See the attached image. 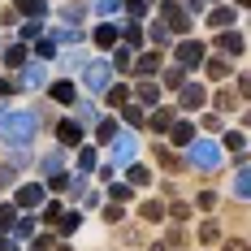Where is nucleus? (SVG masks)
<instances>
[{
  "instance_id": "f257e3e1",
  "label": "nucleus",
  "mask_w": 251,
  "mask_h": 251,
  "mask_svg": "<svg viewBox=\"0 0 251 251\" xmlns=\"http://www.w3.org/2000/svg\"><path fill=\"white\" fill-rule=\"evenodd\" d=\"M39 134V117L26 113V108H13V113H0V143L9 148H30Z\"/></svg>"
},
{
  "instance_id": "f03ea898",
  "label": "nucleus",
  "mask_w": 251,
  "mask_h": 251,
  "mask_svg": "<svg viewBox=\"0 0 251 251\" xmlns=\"http://www.w3.org/2000/svg\"><path fill=\"white\" fill-rule=\"evenodd\" d=\"M186 165L200 169V174H212V169L226 165V148H221L217 139H191V143H186Z\"/></svg>"
},
{
  "instance_id": "7ed1b4c3",
  "label": "nucleus",
  "mask_w": 251,
  "mask_h": 251,
  "mask_svg": "<svg viewBox=\"0 0 251 251\" xmlns=\"http://www.w3.org/2000/svg\"><path fill=\"white\" fill-rule=\"evenodd\" d=\"M113 74H117V70H113V61H108V56H100V61H87V65H82V87H87L91 96H104V91L117 82Z\"/></svg>"
},
{
  "instance_id": "20e7f679",
  "label": "nucleus",
  "mask_w": 251,
  "mask_h": 251,
  "mask_svg": "<svg viewBox=\"0 0 251 251\" xmlns=\"http://www.w3.org/2000/svg\"><path fill=\"white\" fill-rule=\"evenodd\" d=\"M156 4H160V18L169 22V30H174V35H186V30H191V13H186L177 0H156Z\"/></svg>"
},
{
  "instance_id": "39448f33",
  "label": "nucleus",
  "mask_w": 251,
  "mask_h": 251,
  "mask_svg": "<svg viewBox=\"0 0 251 251\" xmlns=\"http://www.w3.org/2000/svg\"><path fill=\"white\" fill-rule=\"evenodd\" d=\"M44 200H48V186H44V182H22V186H18V195H13V203H18L22 212L44 208Z\"/></svg>"
},
{
  "instance_id": "423d86ee",
  "label": "nucleus",
  "mask_w": 251,
  "mask_h": 251,
  "mask_svg": "<svg viewBox=\"0 0 251 251\" xmlns=\"http://www.w3.org/2000/svg\"><path fill=\"white\" fill-rule=\"evenodd\" d=\"M203 56H208V48H203L200 39H182L174 48V61L182 65V70H195V65H203Z\"/></svg>"
},
{
  "instance_id": "0eeeda50",
  "label": "nucleus",
  "mask_w": 251,
  "mask_h": 251,
  "mask_svg": "<svg viewBox=\"0 0 251 251\" xmlns=\"http://www.w3.org/2000/svg\"><path fill=\"white\" fill-rule=\"evenodd\" d=\"M18 87H26V91H48V70H44V61H26L22 70H18Z\"/></svg>"
},
{
  "instance_id": "6e6552de",
  "label": "nucleus",
  "mask_w": 251,
  "mask_h": 251,
  "mask_svg": "<svg viewBox=\"0 0 251 251\" xmlns=\"http://www.w3.org/2000/svg\"><path fill=\"white\" fill-rule=\"evenodd\" d=\"M91 39H96V48L113 52L117 44H122V26H117V22H108V18H100V26L91 30Z\"/></svg>"
},
{
  "instance_id": "1a4fd4ad",
  "label": "nucleus",
  "mask_w": 251,
  "mask_h": 251,
  "mask_svg": "<svg viewBox=\"0 0 251 251\" xmlns=\"http://www.w3.org/2000/svg\"><path fill=\"white\" fill-rule=\"evenodd\" d=\"M56 139H61V148H82V126H78V117H61L56 122Z\"/></svg>"
},
{
  "instance_id": "9d476101",
  "label": "nucleus",
  "mask_w": 251,
  "mask_h": 251,
  "mask_svg": "<svg viewBox=\"0 0 251 251\" xmlns=\"http://www.w3.org/2000/svg\"><path fill=\"white\" fill-rule=\"evenodd\" d=\"M134 151H139V139H134L130 130H122V134L113 139V165H126V160H130Z\"/></svg>"
},
{
  "instance_id": "9b49d317",
  "label": "nucleus",
  "mask_w": 251,
  "mask_h": 251,
  "mask_svg": "<svg viewBox=\"0 0 251 251\" xmlns=\"http://www.w3.org/2000/svg\"><path fill=\"white\" fill-rule=\"evenodd\" d=\"M48 96L56 104H78V87H74V78H61V82H48Z\"/></svg>"
},
{
  "instance_id": "f8f14e48",
  "label": "nucleus",
  "mask_w": 251,
  "mask_h": 251,
  "mask_svg": "<svg viewBox=\"0 0 251 251\" xmlns=\"http://www.w3.org/2000/svg\"><path fill=\"white\" fill-rule=\"evenodd\" d=\"M177 104H182V108H203V104H208V91H203L200 82H186V87L177 91Z\"/></svg>"
},
{
  "instance_id": "ddd939ff",
  "label": "nucleus",
  "mask_w": 251,
  "mask_h": 251,
  "mask_svg": "<svg viewBox=\"0 0 251 251\" xmlns=\"http://www.w3.org/2000/svg\"><path fill=\"white\" fill-rule=\"evenodd\" d=\"M134 96H139L143 108H156V104H160V87H156L151 78H139V82H134Z\"/></svg>"
},
{
  "instance_id": "4468645a",
  "label": "nucleus",
  "mask_w": 251,
  "mask_h": 251,
  "mask_svg": "<svg viewBox=\"0 0 251 251\" xmlns=\"http://www.w3.org/2000/svg\"><path fill=\"white\" fill-rule=\"evenodd\" d=\"M217 48L226 52V56H243V48H247V39H243L238 30H221V39H217Z\"/></svg>"
},
{
  "instance_id": "2eb2a0df",
  "label": "nucleus",
  "mask_w": 251,
  "mask_h": 251,
  "mask_svg": "<svg viewBox=\"0 0 251 251\" xmlns=\"http://www.w3.org/2000/svg\"><path fill=\"white\" fill-rule=\"evenodd\" d=\"M160 65H165V56H160V52H139V61H134V70H139L143 78L160 74Z\"/></svg>"
},
{
  "instance_id": "dca6fc26",
  "label": "nucleus",
  "mask_w": 251,
  "mask_h": 251,
  "mask_svg": "<svg viewBox=\"0 0 251 251\" xmlns=\"http://www.w3.org/2000/svg\"><path fill=\"white\" fill-rule=\"evenodd\" d=\"M143 30H148V39L156 44V48H165V44L174 39V30H169V22H165V18H156V22H148Z\"/></svg>"
},
{
  "instance_id": "f3484780",
  "label": "nucleus",
  "mask_w": 251,
  "mask_h": 251,
  "mask_svg": "<svg viewBox=\"0 0 251 251\" xmlns=\"http://www.w3.org/2000/svg\"><path fill=\"white\" fill-rule=\"evenodd\" d=\"M174 122H177L174 108H160V104H156V108L148 113V126H151V130H160V134H169V126H174Z\"/></svg>"
},
{
  "instance_id": "a211bd4d",
  "label": "nucleus",
  "mask_w": 251,
  "mask_h": 251,
  "mask_svg": "<svg viewBox=\"0 0 251 251\" xmlns=\"http://www.w3.org/2000/svg\"><path fill=\"white\" fill-rule=\"evenodd\" d=\"M117 134H122V122L117 117H100L96 122V143H113Z\"/></svg>"
},
{
  "instance_id": "6ab92c4d",
  "label": "nucleus",
  "mask_w": 251,
  "mask_h": 251,
  "mask_svg": "<svg viewBox=\"0 0 251 251\" xmlns=\"http://www.w3.org/2000/svg\"><path fill=\"white\" fill-rule=\"evenodd\" d=\"M18 39H22V44H35V39H44V18H26V22L18 26Z\"/></svg>"
},
{
  "instance_id": "aec40b11",
  "label": "nucleus",
  "mask_w": 251,
  "mask_h": 251,
  "mask_svg": "<svg viewBox=\"0 0 251 251\" xmlns=\"http://www.w3.org/2000/svg\"><path fill=\"white\" fill-rule=\"evenodd\" d=\"M122 44H130V48H143V44H148V30H143V22L122 26Z\"/></svg>"
},
{
  "instance_id": "412c9836",
  "label": "nucleus",
  "mask_w": 251,
  "mask_h": 251,
  "mask_svg": "<svg viewBox=\"0 0 251 251\" xmlns=\"http://www.w3.org/2000/svg\"><path fill=\"white\" fill-rule=\"evenodd\" d=\"M122 122H126V126H139V130H143V122H148V108H143V104H130V100H126V104H122Z\"/></svg>"
},
{
  "instance_id": "4be33fe9",
  "label": "nucleus",
  "mask_w": 251,
  "mask_h": 251,
  "mask_svg": "<svg viewBox=\"0 0 251 251\" xmlns=\"http://www.w3.org/2000/svg\"><path fill=\"white\" fill-rule=\"evenodd\" d=\"M169 139H174V148H186V143L195 139V126L191 122H174L169 126Z\"/></svg>"
},
{
  "instance_id": "5701e85b",
  "label": "nucleus",
  "mask_w": 251,
  "mask_h": 251,
  "mask_svg": "<svg viewBox=\"0 0 251 251\" xmlns=\"http://www.w3.org/2000/svg\"><path fill=\"white\" fill-rule=\"evenodd\" d=\"M108 61H113V70H134V48L130 44H117Z\"/></svg>"
},
{
  "instance_id": "b1692460",
  "label": "nucleus",
  "mask_w": 251,
  "mask_h": 251,
  "mask_svg": "<svg viewBox=\"0 0 251 251\" xmlns=\"http://www.w3.org/2000/svg\"><path fill=\"white\" fill-rule=\"evenodd\" d=\"M100 169V151L96 148H78V174H96Z\"/></svg>"
},
{
  "instance_id": "393cba45",
  "label": "nucleus",
  "mask_w": 251,
  "mask_h": 251,
  "mask_svg": "<svg viewBox=\"0 0 251 251\" xmlns=\"http://www.w3.org/2000/svg\"><path fill=\"white\" fill-rule=\"evenodd\" d=\"M130 96H134V87H126V82H113V87L104 91V100L113 104V108H122V104L130 100Z\"/></svg>"
},
{
  "instance_id": "a878e982",
  "label": "nucleus",
  "mask_w": 251,
  "mask_h": 251,
  "mask_svg": "<svg viewBox=\"0 0 251 251\" xmlns=\"http://www.w3.org/2000/svg\"><path fill=\"white\" fill-rule=\"evenodd\" d=\"M234 195H238V200H251V165H243V169L234 174Z\"/></svg>"
},
{
  "instance_id": "bb28decb",
  "label": "nucleus",
  "mask_w": 251,
  "mask_h": 251,
  "mask_svg": "<svg viewBox=\"0 0 251 251\" xmlns=\"http://www.w3.org/2000/svg\"><path fill=\"white\" fill-rule=\"evenodd\" d=\"M4 65H9V70H22L26 65V44H9V48H4Z\"/></svg>"
},
{
  "instance_id": "cd10ccee",
  "label": "nucleus",
  "mask_w": 251,
  "mask_h": 251,
  "mask_svg": "<svg viewBox=\"0 0 251 251\" xmlns=\"http://www.w3.org/2000/svg\"><path fill=\"white\" fill-rule=\"evenodd\" d=\"M203 65H208V78H217V82L229 78V56H226V52H221V56H212V61H203Z\"/></svg>"
},
{
  "instance_id": "c85d7f7f",
  "label": "nucleus",
  "mask_w": 251,
  "mask_h": 251,
  "mask_svg": "<svg viewBox=\"0 0 251 251\" xmlns=\"http://www.w3.org/2000/svg\"><path fill=\"white\" fill-rule=\"evenodd\" d=\"M18 13H26V18H48V0H18Z\"/></svg>"
},
{
  "instance_id": "c756f323",
  "label": "nucleus",
  "mask_w": 251,
  "mask_h": 251,
  "mask_svg": "<svg viewBox=\"0 0 251 251\" xmlns=\"http://www.w3.org/2000/svg\"><path fill=\"white\" fill-rule=\"evenodd\" d=\"M165 87H169V91H182V87H186V70H182V65H169V70H165Z\"/></svg>"
},
{
  "instance_id": "7c9ffc66",
  "label": "nucleus",
  "mask_w": 251,
  "mask_h": 251,
  "mask_svg": "<svg viewBox=\"0 0 251 251\" xmlns=\"http://www.w3.org/2000/svg\"><path fill=\"white\" fill-rule=\"evenodd\" d=\"M13 221H18V203H0V234H13Z\"/></svg>"
},
{
  "instance_id": "2f4dec72",
  "label": "nucleus",
  "mask_w": 251,
  "mask_h": 251,
  "mask_svg": "<svg viewBox=\"0 0 251 251\" xmlns=\"http://www.w3.org/2000/svg\"><path fill=\"white\" fill-rule=\"evenodd\" d=\"M108 200H113V203L134 200V186H130V182H113V186H108Z\"/></svg>"
},
{
  "instance_id": "473e14b6",
  "label": "nucleus",
  "mask_w": 251,
  "mask_h": 251,
  "mask_svg": "<svg viewBox=\"0 0 251 251\" xmlns=\"http://www.w3.org/2000/svg\"><path fill=\"white\" fill-rule=\"evenodd\" d=\"M82 226V212H61V221H56V234H74Z\"/></svg>"
},
{
  "instance_id": "72a5a7b5",
  "label": "nucleus",
  "mask_w": 251,
  "mask_h": 251,
  "mask_svg": "<svg viewBox=\"0 0 251 251\" xmlns=\"http://www.w3.org/2000/svg\"><path fill=\"white\" fill-rule=\"evenodd\" d=\"M91 4H96L100 18H113V13H122V9H126V0H91Z\"/></svg>"
},
{
  "instance_id": "f704fd0d",
  "label": "nucleus",
  "mask_w": 251,
  "mask_h": 251,
  "mask_svg": "<svg viewBox=\"0 0 251 251\" xmlns=\"http://www.w3.org/2000/svg\"><path fill=\"white\" fill-rule=\"evenodd\" d=\"M200 243H203V247L221 243V229H217V221H203V226H200Z\"/></svg>"
},
{
  "instance_id": "c9c22d12",
  "label": "nucleus",
  "mask_w": 251,
  "mask_h": 251,
  "mask_svg": "<svg viewBox=\"0 0 251 251\" xmlns=\"http://www.w3.org/2000/svg\"><path fill=\"white\" fill-rule=\"evenodd\" d=\"M126 9H130V22H143L151 9V0H126Z\"/></svg>"
},
{
  "instance_id": "e433bc0d",
  "label": "nucleus",
  "mask_w": 251,
  "mask_h": 251,
  "mask_svg": "<svg viewBox=\"0 0 251 251\" xmlns=\"http://www.w3.org/2000/svg\"><path fill=\"white\" fill-rule=\"evenodd\" d=\"M208 22L217 26V30H226V26L234 22V9H212V13H208Z\"/></svg>"
},
{
  "instance_id": "4c0bfd02",
  "label": "nucleus",
  "mask_w": 251,
  "mask_h": 251,
  "mask_svg": "<svg viewBox=\"0 0 251 251\" xmlns=\"http://www.w3.org/2000/svg\"><path fill=\"white\" fill-rule=\"evenodd\" d=\"M30 229H35V217H18L13 221V238H35Z\"/></svg>"
},
{
  "instance_id": "58836bf2",
  "label": "nucleus",
  "mask_w": 251,
  "mask_h": 251,
  "mask_svg": "<svg viewBox=\"0 0 251 251\" xmlns=\"http://www.w3.org/2000/svg\"><path fill=\"white\" fill-rule=\"evenodd\" d=\"M39 174H61V151H52V156H44V160H39Z\"/></svg>"
},
{
  "instance_id": "ea45409f",
  "label": "nucleus",
  "mask_w": 251,
  "mask_h": 251,
  "mask_svg": "<svg viewBox=\"0 0 251 251\" xmlns=\"http://www.w3.org/2000/svg\"><path fill=\"white\" fill-rule=\"evenodd\" d=\"M151 182V169H143V165H130V186H148Z\"/></svg>"
},
{
  "instance_id": "a19ab883",
  "label": "nucleus",
  "mask_w": 251,
  "mask_h": 251,
  "mask_svg": "<svg viewBox=\"0 0 251 251\" xmlns=\"http://www.w3.org/2000/svg\"><path fill=\"white\" fill-rule=\"evenodd\" d=\"M78 117H82V122H96V104H91V96H78Z\"/></svg>"
},
{
  "instance_id": "79ce46f5",
  "label": "nucleus",
  "mask_w": 251,
  "mask_h": 251,
  "mask_svg": "<svg viewBox=\"0 0 251 251\" xmlns=\"http://www.w3.org/2000/svg\"><path fill=\"white\" fill-rule=\"evenodd\" d=\"M35 56L52 61V56H56V44H52V39H35Z\"/></svg>"
},
{
  "instance_id": "37998d69",
  "label": "nucleus",
  "mask_w": 251,
  "mask_h": 251,
  "mask_svg": "<svg viewBox=\"0 0 251 251\" xmlns=\"http://www.w3.org/2000/svg\"><path fill=\"white\" fill-rule=\"evenodd\" d=\"M52 35H56V44H78V39H82L78 26H70V30H52Z\"/></svg>"
},
{
  "instance_id": "c03bdc74",
  "label": "nucleus",
  "mask_w": 251,
  "mask_h": 251,
  "mask_svg": "<svg viewBox=\"0 0 251 251\" xmlns=\"http://www.w3.org/2000/svg\"><path fill=\"white\" fill-rule=\"evenodd\" d=\"M221 148H229V151H243V148H247V139H243L238 130H229V134H226V143H221Z\"/></svg>"
},
{
  "instance_id": "a18cd8bd",
  "label": "nucleus",
  "mask_w": 251,
  "mask_h": 251,
  "mask_svg": "<svg viewBox=\"0 0 251 251\" xmlns=\"http://www.w3.org/2000/svg\"><path fill=\"white\" fill-rule=\"evenodd\" d=\"M61 212H65V208L56 200H44V221H61Z\"/></svg>"
},
{
  "instance_id": "49530a36",
  "label": "nucleus",
  "mask_w": 251,
  "mask_h": 251,
  "mask_svg": "<svg viewBox=\"0 0 251 251\" xmlns=\"http://www.w3.org/2000/svg\"><path fill=\"white\" fill-rule=\"evenodd\" d=\"M143 217H148V221H160V217H165V203H143Z\"/></svg>"
},
{
  "instance_id": "de8ad7c7",
  "label": "nucleus",
  "mask_w": 251,
  "mask_h": 251,
  "mask_svg": "<svg viewBox=\"0 0 251 251\" xmlns=\"http://www.w3.org/2000/svg\"><path fill=\"white\" fill-rule=\"evenodd\" d=\"M48 191H70V174H52L48 177Z\"/></svg>"
},
{
  "instance_id": "09e8293b",
  "label": "nucleus",
  "mask_w": 251,
  "mask_h": 251,
  "mask_svg": "<svg viewBox=\"0 0 251 251\" xmlns=\"http://www.w3.org/2000/svg\"><path fill=\"white\" fill-rule=\"evenodd\" d=\"M195 203H200L203 212H212V203H217V191H200V195H195Z\"/></svg>"
},
{
  "instance_id": "8fccbe9b",
  "label": "nucleus",
  "mask_w": 251,
  "mask_h": 251,
  "mask_svg": "<svg viewBox=\"0 0 251 251\" xmlns=\"http://www.w3.org/2000/svg\"><path fill=\"white\" fill-rule=\"evenodd\" d=\"M65 65H70V70H82V65H87V52H70Z\"/></svg>"
},
{
  "instance_id": "3c124183",
  "label": "nucleus",
  "mask_w": 251,
  "mask_h": 251,
  "mask_svg": "<svg viewBox=\"0 0 251 251\" xmlns=\"http://www.w3.org/2000/svg\"><path fill=\"white\" fill-rule=\"evenodd\" d=\"M0 251H18V238L13 234H0Z\"/></svg>"
},
{
  "instance_id": "603ef678",
  "label": "nucleus",
  "mask_w": 251,
  "mask_h": 251,
  "mask_svg": "<svg viewBox=\"0 0 251 251\" xmlns=\"http://www.w3.org/2000/svg\"><path fill=\"white\" fill-rule=\"evenodd\" d=\"M52 247V234H44V238H35V243H30V251H48Z\"/></svg>"
},
{
  "instance_id": "864d4df0",
  "label": "nucleus",
  "mask_w": 251,
  "mask_h": 251,
  "mask_svg": "<svg viewBox=\"0 0 251 251\" xmlns=\"http://www.w3.org/2000/svg\"><path fill=\"white\" fill-rule=\"evenodd\" d=\"M226 251H247V247H243V243H229V247Z\"/></svg>"
},
{
  "instance_id": "5fc2aeb1",
  "label": "nucleus",
  "mask_w": 251,
  "mask_h": 251,
  "mask_svg": "<svg viewBox=\"0 0 251 251\" xmlns=\"http://www.w3.org/2000/svg\"><path fill=\"white\" fill-rule=\"evenodd\" d=\"M234 4H238V9H251V0H234Z\"/></svg>"
},
{
  "instance_id": "6e6d98bb",
  "label": "nucleus",
  "mask_w": 251,
  "mask_h": 251,
  "mask_svg": "<svg viewBox=\"0 0 251 251\" xmlns=\"http://www.w3.org/2000/svg\"><path fill=\"white\" fill-rule=\"evenodd\" d=\"M151 251H165V247H151Z\"/></svg>"
},
{
  "instance_id": "4d7b16f0",
  "label": "nucleus",
  "mask_w": 251,
  "mask_h": 251,
  "mask_svg": "<svg viewBox=\"0 0 251 251\" xmlns=\"http://www.w3.org/2000/svg\"><path fill=\"white\" fill-rule=\"evenodd\" d=\"M151 4H156V0H151Z\"/></svg>"
}]
</instances>
